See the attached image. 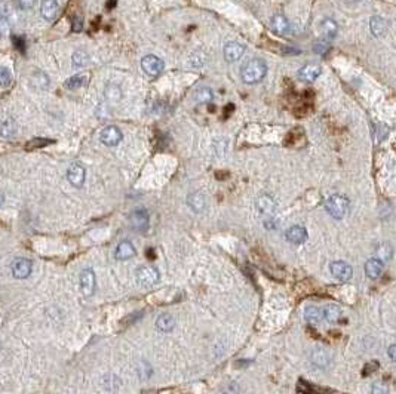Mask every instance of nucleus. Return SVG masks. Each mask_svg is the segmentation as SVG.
Wrapping results in <instances>:
<instances>
[{
	"mask_svg": "<svg viewBox=\"0 0 396 394\" xmlns=\"http://www.w3.org/2000/svg\"><path fill=\"white\" fill-rule=\"evenodd\" d=\"M266 73H267V66L263 60H260V58L249 60L242 67V80L248 85H254V83H258L263 80Z\"/></svg>",
	"mask_w": 396,
	"mask_h": 394,
	"instance_id": "1",
	"label": "nucleus"
},
{
	"mask_svg": "<svg viewBox=\"0 0 396 394\" xmlns=\"http://www.w3.org/2000/svg\"><path fill=\"white\" fill-rule=\"evenodd\" d=\"M135 279H137L138 286L149 289V287H153L159 282L160 274H159V270L153 265H141L135 271Z\"/></svg>",
	"mask_w": 396,
	"mask_h": 394,
	"instance_id": "2",
	"label": "nucleus"
},
{
	"mask_svg": "<svg viewBox=\"0 0 396 394\" xmlns=\"http://www.w3.org/2000/svg\"><path fill=\"white\" fill-rule=\"evenodd\" d=\"M325 208L331 217L340 219L346 215V212L349 209V200H347V197L341 196V194H335L327 200Z\"/></svg>",
	"mask_w": 396,
	"mask_h": 394,
	"instance_id": "3",
	"label": "nucleus"
},
{
	"mask_svg": "<svg viewBox=\"0 0 396 394\" xmlns=\"http://www.w3.org/2000/svg\"><path fill=\"white\" fill-rule=\"evenodd\" d=\"M129 222H131L132 228L135 231H140V233H144L149 230V225H150V217H149V212L144 209V208H138L135 211H132L131 215H129Z\"/></svg>",
	"mask_w": 396,
	"mask_h": 394,
	"instance_id": "4",
	"label": "nucleus"
},
{
	"mask_svg": "<svg viewBox=\"0 0 396 394\" xmlns=\"http://www.w3.org/2000/svg\"><path fill=\"white\" fill-rule=\"evenodd\" d=\"M141 68L144 70L146 74H149V76H152V77H156V76H159V74L163 71L165 64H163V61H162L159 57H156V55H146V57L141 60Z\"/></svg>",
	"mask_w": 396,
	"mask_h": 394,
	"instance_id": "5",
	"label": "nucleus"
},
{
	"mask_svg": "<svg viewBox=\"0 0 396 394\" xmlns=\"http://www.w3.org/2000/svg\"><path fill=\"white\" fill-rule=\"evenodd\" d=\"M95 273L91 268H85L79 276V285L80 292L83 297H92L95 292Z\"/></svg>",
	"mask_w": 396,
	"mask_h": 394,
	"instance_id": "6",
	"label": "nucleus"
},
{
	"mask_svg": "<svg viewBox=\"0 0 396 394\" xmlns=\"http://www.w3.org/2000/svg\"><path fill=\"white\" fill-rule=\"evenodd\" d=\"M11 271L15 279H27L33 271V264L27 258H15L11 264Z\"/></svg>",
	"mask_w": 396,
	"mask_h": 394,
	"instance_id": "7",
	"label": "nucleus"
},
{
	"mask_svg": "<svg viewBox=\"0 0 396 394\" xmlns=\"http://www.w3.org/2000/svg\"><path fill=\"white\" fill-rule=\"evenodd\" d=\"M85 178H86V171H85V168H83L82 165H79V163H73V165L68 168V171H67V181H68L73 187H76V188L83 187Z\"/></svg>",
	"mask_w": 396,
	"mask_h": 394,
	"instance_id": "8",
	"label": "nucleus"
},
{
	"mask_svg": "<svg viewBox=\"0 0 396 394\" xmlns=\"http://www.w3.org/2000/svg\"><path fill=\"white\" fill-rule=\"evenodd\" d=\"M331 274L340 282H347L352 279L353 270L352 267L344 261H335L331 264Z\"/></svg>",
	"mask_w": 396,
	"mask_h": 394,
	"instance_id": "9",
	"label": "nucleus"
},
{
	"mask_svg": "<svg viewBox=\"0 0 396 394\" xmlns=\"http://www.w3.org/2000/svg\"><path fill=\"white\" fill-rule=\"evenodd\" d=\"M100 139L107 147H116L122 141V132L116 126H106L100 133Z\"/></svg>",
	"mask_w": 396,
	"mask_h": 394,
	"instance_id": "10",
	"label": "nucleus"
},
{
	"mask_svg": "<svg viewBox=\"0 0 396 394\" xmlns=\"http://www.w3.org/2000/svg\"><path fill=\"white\" fill-rule=\"evenodd\" d=\"M245 52V46L238 42H230L224 46V58L227 63H235L238 60H241Z\"/></svg>",
	"mask_w": 396,
	"mask_h": 394,
	"instance_id": "11",
	"label": "nucleus"
},
{
	"mask_svg": "<svg viewBox=\"0 0 396 394\" xmlns=\"http://www.w3.org/2000/svg\"><path fill=\"white\" fill-rule=\"evenodd\" d=\"M135 254H137L135 246L129 240H123L117 244L116 252H114V258L117 261H128V260H131Z\"/></svg>",
	"mask_w": 396,
	"mask_h": 394,
	"instance_id": "12",
	"label": "nucleus"
},
{
	"mask_svg": "<svg viewBox=\"0 0 396 394\" xmlns=\"http://www.w3.org/2000/svg\"><path fill=\"white\" fill-rule=\"evenodd\" d=\"M321 71H322V70H321V67L318 66V64H306V66L300 68L298 77H300L303 82L312 83V82H315V80L319 77Z\"/></svg>",
	"mask_w": 396,
	"mask_h": 394,
	"instance_id": "13",
	"label": "nucleus"
},
{
	"mask_svg": "<svg viewBox=\"0 0 396 394\" xmlns=\"http://www.w3.org/2000/svg\"><path fill=\"white\" fill-rule=\"evenodd\" d=\"M286 239L294 243V244H301L304 241L307 240V231L304 227H300V225H294L291 227L288 231H286Z\"/></svg>",
	"mask_w": 396,
	"mask_h": 394,
	"instance_id": "14",
	"label": "nucleus"
},
{
	"mask_svg": "<svg viewBox=\"0 0 396 394\" xmlns=\"http://www.w3.org/2000/svg\"><path fill=\"white\" fill-rule=\"evenodd\" d=\"M289 28H291V24L286 20L285 15L276 14V15L272 18V30H273V33L281 34V36H286L288 31H289Z\"/></svg>",
	"mask_w": 396,
	"mask_h": 394,
	"instance_id": "15",
	"label": "nucleus"
},
{
	"mask_svg": "<svg viewBox=\"0 0 396 394\" xmlns=\"http://www.w3.org/2000/svg\"><path fill=\"white\" fill-rule=\"evenodd\" d=\"M17 131H18V126L12 117H6L0 122V136L2 138H6V139L14 138L17 135Z\"/></svg>",
	"mask_w": 396,
	"mask_h": 394,
	"instance_id": "16",
	"label": "nucleus"
},
{
	"mask_svg": "<svg viewBox=\"0 0 396 394\" xmlns=\"http://www.w3.org/2000/svg\"><path fill=\"white\" fill-rule=\"evenodd\" d=\"M383 268H384L383 261H381V260H377V258H373V260L367 261V264H365V274H367L370 279H377V277L381 276Z\"/></svg>",
	"mask_w": 396,
	"mask_h": 394,
	"instance_id": "17",
	"label": "nucleus"
},
{
	"mask_svg": "<svg viewBox=\"0 0 396 394\" xmlns=\"http://www.w3.org/2000/svg\"><path fill=\"white\" fill-rule=\"evenodd\" d=\"M40 12H42V17L45 20H48V21L54 20L58 14V2L57 0H43Z\"/></svg>",
	"mask_w": 396,
	"mask_h": 394,
	"instance_id": "18",
	"label": "nucleus"
},
{
	"mask_svg": "<svg viewBox=\"0 0 396 394\" xmlns=\"http://www.w3.org/2000/svg\"><path fill=\"white\" fill-rule=\"evenodd\" d=\"M175 326V319L171 314H160L156 320V328L162 332H171Z\"/></svg>",
	"mask_w": 396,
	"mask_h": 394,
	"instance_id": "19",
	"label": "nucleus"
},
{
	"mask_svg": "<svg viewBox=\"0 0 396 394\" xmlns=\"http://www.w3.org/2000/svg\"><path fill=\"white\" fill-rule=\"evenodd\" d=\"M337 30H338L337 22L331 20V18H325L324 21L321 22V31H322V36L325 39H334L335 34H337Z\"/></svg>",
	"mask_w": 396,
	"mask_h": 394,
	"instance_id": "20",
	"label": "nucleus"
},
{
	"mask_svg": "<svg viewBox=\"0 0 396 394\" xmlns=\"http://www.w3.org/2000/svg\"><path fill=\"white\" fill-rule=\"evenodd\" d=\"M187 203L195 212H202L206 206V200H205V196L202 193H192L190 196L187 197Z\"/></svg>",
	"mask_w": 396,
	"mask_h": 394,
	"instance_id": "21",
	"label": "nucleus"
},
{
	"mask_svg": "<svg viewBox=\"0 0 396 394\" xmlns=\"http://www.w3.org/2000/svg\"><path fill=\"white\" fill-rule=\"evenodd\" d=\"M304 317L307 320L310 325H316L322 320L324 317V311L316 306H309L306 310H304Z\"/></svg>",
	"mask_w": 396,
	"mask_h": 394,
	"instance_id": "22",
	"label": "nucleus"
},
{
	"mask_svg": "<svg viewBox=\"0 0 396 394\" xmlns=\"http://www.w3.org/2000/svg\"><path fill=\"white\" fill-rule=\"evenodd\" d=\"M386 31V21L380 17H374L371 18V33L374 34L375 37L383 36Z\"/></svg>",
	"mask_w": 396,
	"mask_h": 394,
	"instance_id": "23",
	"label": "nucleus"
},
{
	"mask_svg": "<svg viewBox=\"0 0 396 394\" xmlns=\"http://www.w3.org/2000/svg\"><path fill=\"white\" fill-rule=\"evenodd\" d=\"M340 314H341V310H340V307L334 306V304H330V306L325 307V310H324V317L331 322V323H334V322H337L338 319H340Z\"/></svg>",
	"mask_w": 396,
	"mask_h": 394,
	"instance_id": "24",
	"label": "nucleus"
},
{
	"mask_svg": "<svg viewBox=\"0 0 396 394\" xmlns=\"http://www.w3.org/2000/svg\"><path fill=\"white\" fill-rule=\"evenodd\" d=\"M257 205H258V209H260L263 214H272V212H275V202L269 196L260 197L258 202H257Z\"/></svg>",
	"mask_w": 396,
	"mask_h": 394,
	"instance_id": "25",
	"label": "nucleus"
},
{
	"mask_svg": "<svg viewBox=\"0 0 396 394\" xmlns=\"http://www.w3.org/2000/svg\"><path fill=\"white\" fill-rule=\"evenodd\" d=\"M195 98H196L198 103H211L212 98H214V93L209 88H200L195 93Z\"/></svg>",
	"mask_w": 396,
	"mask_h": 394,
	"instance_id": "26",
	"label": "nucleus"
},
{
	"mask_svg": "<svg viewBox=\"0 0 396 394\" xmlns=\"http://www.w3.org/2000/svg\"><path fill=\"white\" fill-rule=\"evenodd\" d=\"M86 82V77L82 76V74H77V76H73L70 77L66 82V88L67 89H79L82 88Z\"/></svg>",
	"mask_w": 396,
	"mask_h": 394,
	"instance_id": "27",
	"label": "nucleus"
},
{
	"mask_svg": "<svg viewBox=\"0 0 396 394\" xmlns=\"http://www.w3.org/2000/svg\"><path fill=\"white\" fill-rule=\"evenodd\" d=\"M392 254H393V249L389 243H381L378 248H377V255L381 258V260H390L392 258Z\"/></svg>",
	"mask_w": 396,
	"mask_h": 394,
	"instance_id": "28",
	"label": "nucleus"
},
{
	"mask_svg": "<svg viewBox=\"0 0 396 394\" xmlns=\"http://www.w3.org/2000/svg\"><path fill=\"white\" fill-rule=\"evenodd\" d=\"M33 82H34V85L37 86V88H48L49 86V79H48V76L45 74V73H40V71H36L34 74H33Z\"/></svg>",
	"mask_w": 396,
	"mask_h": 394,
	"instance_id": "29",
	"label": "nucleus"
},
{
	"mask_svg": "<svg viewBox=\"0 0 396 394\" xmlns=\"http://www.w3.org/2000/svg\"><path fill=\"white\" fill-rule=\"evenodd\" d=\"M89 61V57L86 52H83V51H77V52H74V55H73V64L76 67H83L88 64Z\"/></svg>",
	"mask_w": 396,
	"mask_h": 394,
	"instance_id": "30",
	"label": "nucleus"
},
{
	"mask_svg": "<svg viewBox=\"0 0 396 394\" xmlns=\"http://www.w3.org/2000/svg\"><path fill=\"white\" fill-rule=\"evenodd\" d=\"M12 82L11 71L6 67H0V88H8Z\"/></svg>",
	"mask_w": 396,
	"mask_h": 394,
	"instance_id": "31",
	"label": "nucleus"
},
{
	"mask_svg": "<svg viewBox=\"0 0 396 394\" xmlns=\"http://www.w3.org/2000/svg\"><path fill=\"white\" fill-rule=\"evenodd\" d=\"M106 96H107L110 101H119L120 96H122V92H120V89L117 88V86L109 85L107 89H106Z\"/></svg>",
	"mask_w": 396,
	"mask_h": 394,
	"instance_id": "32",
	"label": "nucleus"
},
{
	"mask_svg": "<svg viewBox=\"0 0 396 394\" xmlns=\"http://www.w3.org/2000/svg\"><path fill=\"white\" fill-rule=\"evenodd\" d=\"M52 141H49V139H43V138H36V139H31L28 144H27V147L28 149H43L46 147L48 144H51Z\"/></svg>",
	"mask_w": 396,
	"mask_h": 394,
	"instance_id": "33",
	"label": "nucleus"
},
{
	"mask_svg": "<svg viewBox=\"0 0 396 394\" xmlns=\"http://www.w3.org/2000/svg\"><path fill=\"white\" fill-rule=\"evenodd\" d=\"M328 47H330V44H328V42H327V39H325V40H319V42H316L315 46H313L315 52H318V54H325V52L328 51Z\"/></svg>",
	"mask_w": 396,
	"mask_h": 394,
	"instance_id": "34",
	"label": "nucleus"
},
{
	"mask_svg": "<svg viewBox=\"0 0 396 394\" xmlns=\"http://www.w3.org/2000/svg\"><path fill=\"white\" fill-rule=\"evenodd\" d=\"M9 33V21L5 15H0V36H6Z\"/></svg>",
	"mask_w": 396,
	"mask_h": 394,
	"instance_id": "35",
	"label": "nucleus"
},
{
	"mask_svg": "<svg viewBox=\"0 0 396 394\" xmlns=\"http://www.w3.org/2000/svg\"><path fill=\"white\" fill-rule=\"evenodd\" d=\"M71 30L73 31H82L83 30V20L79 18V17H74L73 18V24H71Z\"/></svg>",
	"mask_w": 396,
	"mask_h": 394,
	"instance_id": "36",
	"label": "nucleus"
},
{
	"mask_svg": "<svg viewBox=\"0 0 396 394\" xmlns=\"http://www.w3.org/2000/svg\"><path fill=\"white\" fill-rule=\"evenodd\" d=\"M18 5L21 9H31L36 5V0H18Z\"/></svg>",
	"mask_w": 396,
	"mask_h": 394,
	"instance_id": "37",
	"label": "nucleus"
},
{
	"mask_svg": "<svg viewBox=\"0 0 396 394\" xmlns=\"http://www.w3.org/2000/svg\"><path fill=\"white\" fill-rule=\"evenodd\" d=\"M14 39V43H15V46L21 51V52H24L25 51V42H24V39H21V37H17V36H14L12 37Z\"/></svg>",
	"mask_w": 396,
	"mask_h": 394,
	"instance_id": "38",
	"label": "nucleus"
},
{
	"mask_svg": "<svg viewBox=\"0 0 396 394\" xmlns=\"http://www.w3.org/2000/svg\"><path fill=\"white\" fill-rule=\"evenodd\" d=\"M378 369V363L377 362H374V363H370V365H367L365 366V369H364V372H365V375H370L371 372H374V371H377Z\"/></svg>",
	"mask_w": 396,
	"mask_h": 394,
	"instance_id": "39",
	"label": "nucleus"
},
{
	"mask_svg": "<svg viewBox=\"0 0 396 394\" xmlns=\"http://www.w3.org/2000/svg\"><path fill=\"white\" fill-rule=\"evenodd\" d=\"M389 357H390V359L396 363V344H393V346L389 347Z\"/></svg>",
	"mask_w": 396,
	"mask_h": 394,
	"instance_id": "40",
	"label": "nucleus"
},
{
	"mask_svg": "<svg viewBox=\"0 0 396 394\" xmlns=\"http://www.w3.org/2000/svg\"><path fill=\"white\" fill-rule=\"evenodd\" d=\"M3 203H5V194H3V193L0 191V208L3 206Z\"/></svg>",
	"mask_w": 396,
	"mask_h": 394,
	"instance_id": "41",
	"label": "nucleus"
}]
</instances>
